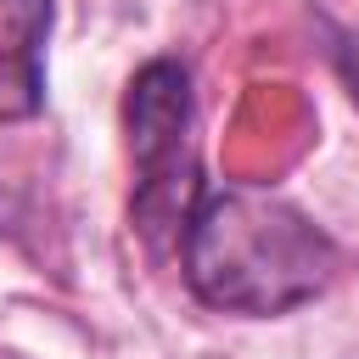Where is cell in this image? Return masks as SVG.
<instances>
[{
    "mask_svg": "<svg viewBox=\"0 0 359 359\" xmlns=\"http://www.w3.org/2000/svg\"><path fill=\"white\" fill-rule=\"evenodd\" d=\"M185 286L224 314H286L337 275L331 236L275 191H202L180 236Z\"/></svg>",
    "mask_w": 359,
    "mask_h": 359,
    "instance_id": "6da1fadb",
    "label": "cell"
},
{
    "mask_svg": "<svg viewBox=\"0 0 359 359\" xmlns=\"http://www.w3.org/2000/svg\"><path fill=\"white\" fill-rule=\"evenodd\" d=\"M123 129H129V163H135V224L163 252L180 247L185 219L202 196V163H196V95L191 73L174 56L146 62L129 79L123 95Z\"/></svg>",
    "mask_w": 359,
    "mask_h": 359,
    "instance_id": "7a4b0ae2",
    "label": "cell"
},
{
    "mask_svg": "<svg viewBox=\"0 0 359 359\" xmlns=\"http://www.w3.org/2000/svg\"><path fill=\"white\" fill-rule=\"evenodd\" d=\"M50 28L56 0H0V123L39 118Z\"/></svg>",
    "mask_w": 359,
    "mask_h": 359,
    "instance_id": "3957f363",
    "label": "cell"
},
{
    "mask_svg": "<svg viewBox=\"0 0 359 359\" xmlns=\"http://www.w3.org/2000/svg\"><path fill=\"white\" fill-rule=\"evenodd\" d=\"M337 73H342V84L359 107V34H337Z\"/></svg>",
    "mask_w": 359,
    "mask_h": 359,
    "instance_id": "277c9868",
    "label": "cell"
}]
</instances>
